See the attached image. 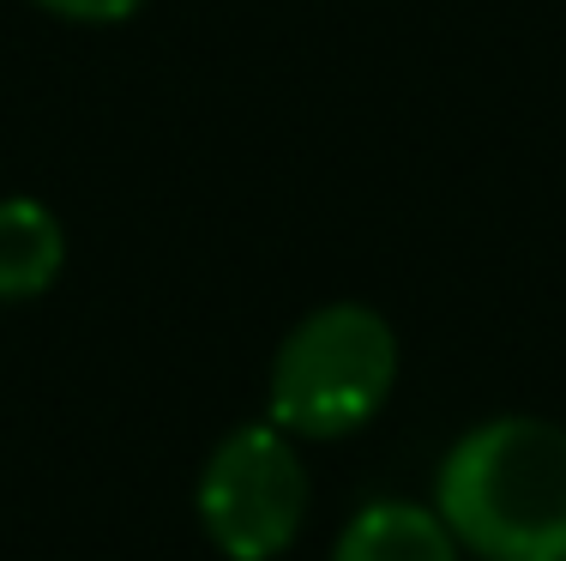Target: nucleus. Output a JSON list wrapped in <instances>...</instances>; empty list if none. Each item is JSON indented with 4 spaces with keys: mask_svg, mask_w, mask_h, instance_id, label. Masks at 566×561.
Wrapping results in <instances>:
<instances>
[{
    "mask_svg": "<svg viewBox=\"0 0 566 561\" xmlns=\"http://www.w3.org/2000/svg\"><path fill=\"white\" fill-rule=\"evenodd\" d=\"M398 381V339L374 309L332 302L283 339L272 363V423L283 435L338 440L380 417Z\"/></svg>",
    "mask_w": 566,
    "mask_h": 561,
    "instance_id": "2",
    "label": "nucleus"
},
{
    "mask_svg": "<svg viewBox=\"0 0 566 561\" xmlns=\"http://www.w3.org/2000/svg\"><path fill=\"white\" fill-rule=\"evenodd\" d=\"M36 7L55 12V19H73V24H120V19H133L145 0H36Z\"/></svg>",
    "mask_w": 566,
    "mask_h": 561,
    "instance_id": "6",
    "label": "nucleus"
},
{
    "mask_svg": "<svg viewBox=\"0 0 566 561\" xmlns=\"http://www.w3.org/2000/svg\"><path fill=\"white\" fill-rule=\"evenodd\" d=\"M332 561H458V538L416 501H368L344 526Z\"/></svg>",
    "mask_w": 566,
    "mask_h": 561,
    "instance_id": "4",
    "label": "nucleus"
},
{
    "mask_svg": "<svg viewBox=\"0 0 566 561\" xmlns=\"http://www.w3.org/2000/svg\"><path fill=\"white\" fill-rule=\"evenodd\" d=\"M434 513L482 561H566V429L494 417L440 459Z\"/></svg>",
    "mask_w": 566,
    "mask_h": 561,
    "instance_id": "1",
    "label": "nucleus"
},
{
    "mask_svg": "<svg viewBox=\"0 0 566 561\" xmlns=\"http://www.w3.org/2000/svg\"><path fill=\"white\" fill-rule=\"evenodd\" d=\"M66 266L61 218L43 199H0V302L43 297Z\"/></svg>",
    "mask_w": 566,
    "mask_h": 561,
    "instance_id": "5",
    "label": "nucleus"
},
{
    "mask_svg": "<svg viewBox=\"0 0 566 561\" xmlns=\"http://www.w3.org/2000/svg\"><path fill=\"white\" fill-rule=\"evenodd\" d=\"M307 519V471L277 423L223 435L199 471V526L229 561H277Z\"/></svg>",
    "mask_w": 566,
    "mask_h": 561,
    "instance_id": "3",
    "label": "nucleus"
}]
</instances>
